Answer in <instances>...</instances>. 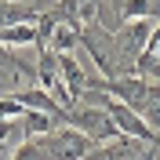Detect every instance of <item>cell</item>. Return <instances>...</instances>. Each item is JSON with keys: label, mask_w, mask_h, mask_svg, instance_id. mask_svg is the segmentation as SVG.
<instances>
[{"label": "cell", "mask_w": 160, "mask_h": 160, "mask_svg": "<svg viewBox=\"0 0 160 160\" xmlns=\"http://www.w3.org/2000/svg\"><path fill=\"white\" fill-rule=\"evenodd\" d=\"M40 146H44V160H84L98 142L88 138L84 131L69 128V124H62L51 135H40Z\"/></svg>", "instance_id": "1"}, {"label": "cell", "mask_w": 160, "mask_h": 160, "mask_svg": "<svg viewBox=\"0 0 160 160\" xmlns=\"http://www.w3.org/2000/svg\"><path fill=\"white\" fill-rule=\"evenodd\" d=\"M66 124H69V128H77V131H84V135H88V138H95L98 146L120 138L117 120L109 117V109H98V106H84V102H77V106L66 113Z\"/></svg>", "instance_id": "2"}, {"label": "cell", "mask_w": 160, "mask_h": 160, "mask_svg": "<svg viewBox=\"0 0 160 160\" xmlns=\"http://www.w3.org/2000/svg\"><path fill=\"white\" fill-rule=\"evenodd\" d=\"M153 26H157V22H149V18H135V22H124V26L113 33V44H117V55H120V62H124V73H128V77H135V62H138L142 55H146V48H149Z\"/></svg>", "instance_id": "3"}, {"label": "cell", "mask_w": 160, "mask_h": 160, "mask_svg": "<svg viewBox=\"0 0 160 160\" xmlns=\"http://www.w3.org/2000/svg\"><path fill=\"white\" fill-rule=\"evenodd\" d=\"M44 8H48L44 0H0V29L18 22H37Z\"/></svg>", "instance_id": "4"}, {"label": "cell", "mask_w": 160, "mask_h": 160, "mask_svg": "<svg viewBox=\"0 0 160 160\" xmlns=\"http://www.w3.org/2000/svg\"><path fill=\"white\" fill-rule=\"evenodd\" d=\"M58 77H62V84H66V91L73 95V102H77L80 91L88 88V73H84V66L77 62V55H58Z\"/></svg>", "instance_id": "5"}, {"label": "cell", "mask_w": 160, "mask_h": 160, "mask_svg": "<svg viewBox=\"0 0 160 160\" xmlns=\"http://www.w3.org/2000/svg\"><path fill=\"white\" fill-rule=\"evenodd\" d=\"M48 48L55 51V55H73V51L80 48V29H77V26H69L66 18H58V22H55V29H51Z\"/></svg>", "instance_id": "6"}, {"label": "cell", "mask_w": 160, "mask_h": 160, "mask_svg": "<svg viewBox=\"0 0 160 160\" xmlns=\"http://www.w3.org/2000/svg\"><path fill=\"white\" fill-rule=\"evenodd\" d=\"M37 48V22H18L0 29V48Z\"/></svg>", "instance_id": "7"}, {"label": "cell", "mask_w": 160, "mask_h": 160, "mask_svg": "<svg viewBox=\"0 0 160 160\" xmlns=\"http://www.w3.org/2000/svg\"><path fill=\"white\" fill-rule=\"evenodd\" d=\"M55 128H62V124L51 117V113H40V109H26V113H22V131H26V138L51 135Z\"/></svg>", "instance_id": "8"}, {"label": "cell", "mask_w": 160, "mask_h": 160, "mask_svg": "<svg viewBox=\"0 0 160 160\" xmlns=\"http://www.w3.org/2000/svg\"><path fill=\"white\" fill-rule=\"evenodd\" d=\"M22 142H26L22 117H4V120H0V157H4V153H15Z\"/></svg>", "instance_id": "9"}, {"label": "cell", "mask_w": 160, "mask_h": 160, "mask_svg": "<svg viewBox=\"0 0 160 160\" xmlns=\"http://www.w3.org/2000/svg\"><path fill=\"white\" fill-rule=\"evenodd\" d=\"M120 18L124 22H135V18L160 22V0H124L120 4Z\"/></svg>", "instance_id": "10"}]
</instances>
